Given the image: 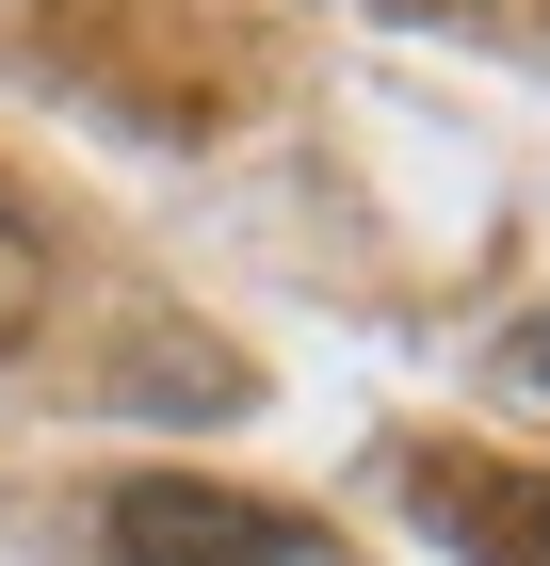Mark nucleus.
Listing matches in <instances>:
<instances>
[{
  "label": "nucleus",
  "mask_w": 550,
  "mask_h": 566,
  "mask_svg": "<svg viewBox=\"0 0 550 566\" xmlns=\"http://www.w3.org/2000/svg\"><path fill=\"white\" fill-rule=\"evenodd\" d=\"M97 551H114V566H308L324 534L276 518V502H227V485L146 470V485H114V502H97Z\"/></svg>",
  "instance_id": "1"
},
{
  "label": "nucleus",
  "mask_w": 550,
  "mask_h": 566,
  "mask_svg": "<svg viewBox=\"0 0 550 566\" xmlns=\"http://www.w3.org/2000/svg\"><path fill=\"white\" fill-rule=\"evenodd\" d=\"M33 307H49V227L0 195V340H33Z\"/></svg>",
  "instance_id": "2"
},
{
  "label": "nucleus",
  "mask_w": 550,
  "mask_h": 566,
  "mask_svg": "<svg viewBox=\"0 0 550 566\" xmlns=\"http://www.w3.org/2000/svg\"><path fill=\"white\" fill-rule=\"evenodd\" d=\"M518 373H535V389H550V324H535V340H518Z\"/></svg>",
  "instance_id": "3"
}]
</instances>
